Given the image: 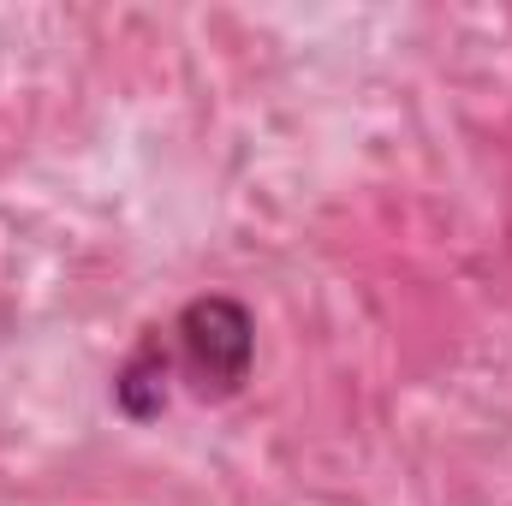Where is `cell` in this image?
Returning a JSON list of instances; mask_svg holds the SVG:
<instances>
[{
    "mask_svg": "<svg viewBox=\"0 0 512 506\" xmlns=\"http://www.w3.org/2000/svg\"><path fill=\"white\" fill-rule=\"evenodd\" d=\"M251 352H256V328L239 298H221V292L197 298L173 322V358H179L197 399H233L251 381Z\"/></svg>",
    "mask_w": 512,
    "mask_h": 506,
    "instance_id": "obj_1",
    "label": "cell"
},
{
    "mask_svg": "<svg viewBox=\"0 0 512 506\" xmlns=\"http://www.w3.org/2000/svg\"><path fill=\"white\" fill-rule=\"evenodd\" d=\"M161 370H167V352H161V334H149V340L131 352V364L120 370V381H114L126 417H137V423L161 417V405H167V381H161Z\"/></svg>",
    "mask_w": 512,
    "mask_h": 506,
    "instance_id": "obj_2",
    "label": "cell"
}]
</instances>
